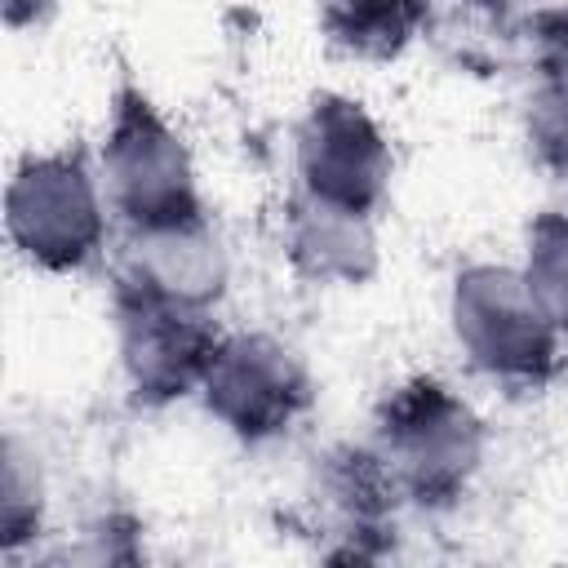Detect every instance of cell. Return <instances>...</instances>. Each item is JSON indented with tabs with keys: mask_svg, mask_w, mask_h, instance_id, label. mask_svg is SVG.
<instances>
[{
	"mask_svg": "<svg viewBox=\"0 0 568 568\" xmlns=\"http://www.w3.org/2000/svg\"><path fill=\"white\" fill-rule=\"evenodd\" d=\"M364 448L399 506L453 510L488 462V422L448 377L417 373L377 399Z\"/></svg>",
	"mask_w": 568,
	"mask_h": 568,
	"instance_id": "6da1fadb",
	"label": "cell"
},
{
	"mask_svg": "<svg viewBox=\"0 0 568 568\" xmlns=\"http://www.w3.org/2000/svg\"><path fill=\"white\" fill-rule=\"evenodd\" d=\"M115 213L89 146H31L4 178V240L40 275H84L111 257Z\"/></svg>",
	"mask_w": 568,
	"mask_h": 568,
	"instance_id": "7a4b0ae2",
	"label": "cell"
},
{
	"mask_svg": "<svg viewBox=\"0 0 568 568\" xmlns=\"http://www.w3.org/2000/svg\"><path fill=\"white\" fill-rule=\"evenodd\" d=\"M444 324L462 364L501 390L550 386L568 355V342L541 311L519 262H462L444 293Z\"/></svg>",
	"mask_w": 568,
	"mask_h": 568,
	"instance_id": "3957f363",
	"label": "cell"
},
{
	"mask_svg": "<svg viewBox=\"0 0 568 568\" xmlns=\"http://www.w3.org/2000/svg\"><path fill=\"white\" fill-rule=\"evenodd\" d=\"M93 164L120 226H151L209 209L186 133L151 98V89L129 75H120L106 93Z\"/></svg>",
	"mask_w": 568,
	"mask_h": 568,
	"instance_id": "277c9868",
	"label": "cell"
},
{
	"mask_svg": "<svg viewBox=\"0 0 568 568\" xmlns=\"http://www.w3.org/2000/svg\"><path fill=\"white\" fill-rule=\"evenodd\" d=\"M195 404L235 444L266 448L311 417L315 377L288 337L271 328H222Z\"/></svg>",
	"mask_w": 568,
	"mask_h": 568,
	"instance_id": "5b68a950",
	"label": "cell"
},
{
	"mask_svg": "<svg viewBox=\"0 0 568 568\" xmlns=\"http://www.w3.org/2000/svg\"><path fill=\"white\" fill-rule=\"evenodd\" d=\"M293 191L382 213L395 186V142L373 106L342 89H320L288 133Z\"/></svg>",
	"mask_w": 568,
	"mask_h": 568,
	"instance_id": "8992f818",
	"label": "cell"
},
{
	"mask_svg": "<svg viewBox=\"0 0 568 568\" xmlns=\"http://www.w3.org/2000/svg\"><path fill=\"white\" fill-rule=\"evenodd\" d=\"M217 337H222L217 315L182 311L111 284L115 373L133 408L160 413L195 399Z\"/></svg>",
	"mask_w": 568,
	"mask_h": 568,
	"instance_id": "52a82bcc",
	"label": "cell"
},
{
	"mask_svg": "<svg viewBox=\"0 0 568 568\" xmlns=\"http://www.w3.org/2000/svg\"><path fill=\"white\" fill-rule=\"evenodd\" d=\"M106 262L115 288L204 315L222 311L235 280L231 240L209 209L173 222L120 226Z\"/></svg>",
	"mask_w": 568,
	"mask_h": 568,
	"instance_id": "ba28073f",
	"label": "cell"
},
{
	"mask_svg": "<svg viewBox=\"0 0 568 568\" xmlns=\"http://www.w3.org/2000/svg\"><path fill=\"white\" fill-rule=\"evenodd\" d=\"M280 257L306 288H364L382 271L377 213L288 191L280 209Z\"/></svg>",
	"mask_w": 568,
	"mask_h": 568,
	"instance_id": "9c48e42d",
	"label": "cell"
},
{
	"mask_svg": "<svg viewBox=\"0 0 568 568\" xmlns=\"http://www.w3.org/2000/svg\"><path fill=\"white\" fill-rule=\"evenodd\" d=\"M333 49L377 62L399 58L430 22V0H315Z\"/></svg>",
	"mask_w": 568,
	"mask_h": 568,
	"instance_id": "30bf717a",
	"label": "cell"
},
{
	"mask_svg": "<svg viewBox=\"0 0 568 568\" xmlns=\"http://www.w3.org/2000/svg\"><path fill=\"white\" fill-rule=\"evenodd\" d=\"M49 510H53L49 466L22 430H9L0 448V550L4 559H22L40 550V541L49 537Z\"/></svg>",
	"mask_w": 568,
	"mask_h": 568,
	"instance_id": "8fae6325",
	"label": "cell"
},
{
	"mask_svg": "<svg viewBox=\"0 0 568 568\" xmlns=\"http://www.w3.org/2000/svg\"><path fill=\"white\" fill-rule=\"evenodd\" d=\"M524 115L532 155L568 178V36L537 49Z\"/></svg>",
	"mask_w": 568,
	"mask_h": 568,
	"instance_id": "7c38bea8",
	"label": "cell"
},
{
	"mask_svg": "<svg viewBox=\"0 0 568 568\" xmlns=\"http://www.w3.org/2000/svg\"><path fill=\"white\" fill-rule=\"evenodd\" d=\"M515 262L541 311L568 342V209H541L537 217H528Z\"/></svg>",
	"mask_w": 568,
	"mask_h": 568,
	"instance_id": "4fadbf2b",
	"label": "cell"
},
{
	"mask_svg": "<svg viewBox=\"0 0 568 568\" xmlns=\"http://www.w3.org/2000/svg\"><path fill=\"white\" fill-rule=\"evenodd\" d=\"M497 22L541 49L568 36V0H497Z\"/></svg>",
	"mask_w": 568,
	"mask_h": 568,
	"instance_id": "5bb4252c",
	"label": "cell"
},
{
	"mask_svg": "<svg viewBox=\"0 0 568 568\" xmlns=\"http://www.w3.org/2000/svg\"><path fill=\"white\" fill-rule=\"evenodd\" d=\"M0 9L9 31H40L58 13V0H0Z\"/></svg>",
	"mask_w": 568,
	"mask_h": 568,
	"instance_id": "9a60e30c",
	"label": "cell"
},
{
	"mask_svg": "<svg viewBox=\"0 0 568 568\" xmlns=\"http://www.w3.org/2000/svg\"><path fill=\"white\" fill-rule=\"evenodd\" d=\"M462 9H470V13H484V18H497V0H457Z\"/></svg>",
	"mask_w": 568,
	"mask_h": 568,
	"instance_id": "2e32d148",
	"label": "cell"
}]
</instances>
